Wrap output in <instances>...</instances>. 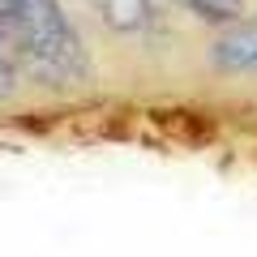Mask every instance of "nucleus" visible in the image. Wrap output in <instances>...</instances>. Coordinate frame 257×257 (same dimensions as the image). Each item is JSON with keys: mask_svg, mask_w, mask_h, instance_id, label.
I'll return each instance as SVG.
<instances>
[{"mask_svg": "<svg viewBox=\"0 0 257 257\" xmlns=\"http://www.w3.org/2000/svg\"><path fill=\"white\" fill-rule=\"evenodd\" d=\"M13 82H18V56H13L9 39H5V30H0V99L13 94Z\"/></svg>", "mask_w": 257, "mask_h": 257, "instance_id": "39448f33", "label": "nucleus"}, {"mask_svg": "<svg viewBox=\"0 0 257 257\" xmlns=\"http://www.w3.org/2000/svg\"><path fill=\"white\" fill-rule=\"evenodd\" d=\"M189 13H197L202 22H214V26H227V22L240 18V5L244 0H180Z\"/></svg>", "mask_w": 257, "mask_h": 257, "instance_id": "20e7f679", "label": "nucleus"}, {"mask_svg": "<svg viewBox=\"0 0 257 257\" xmlns=\"http://www.w3.org/2000/svg\"><path fill=\"white\" fill-rule=\"evenodd\" d=\"M214 64L227 73H253L257 69V13L253 18H236L223 26V35L210 47Z\"/></svg>", "mask_w": 257, "mask_h": 257, "instance_id": "f03ea898", "label": "nucleus"}, {"mask_svg": "<svg viewBox=\"0 0 257 257\" xmlns=\"http://www.w3.org/2000/svg\"><path fill=\"white\" fill-rule=\"evenodd\" d=\"M5 39L18 64H26L43 86L69 90V86L90 82V56L69 13L60 9V0H13Z\"/></svg>", "mask_w": 257, "mask_h": 257, "instance_id": "f257e3e1", "label": "nucleus"}, {"mask_svg": "<svg viewBox=\"0 0 257 257\" xmlns=\"http://www.w3.org/2000/svg\"><path fill=\"white\" fill-rule=\"evenodd\" d=\"M90 5L111 30H120V35H133V30L150 26V0H90Z\"/></svg>", "mask_w": 257, "mask_h": 257, "instance_id": "7ed1b4c3", "label": "nucleus"}]
</instances>
